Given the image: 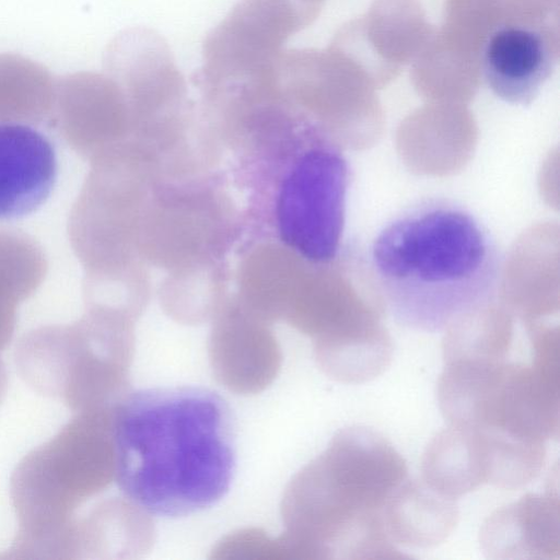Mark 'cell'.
Wrapping results in <instances>:
<instances>
[{"instance_id": "obj_7", "label": "cell", "mask_w": 560, "mask_h": 560, "mask_svg": "<svg viewBox=\"0 0 560 560\" xmlns=\"http://www.w3.org/2000/svg\"><path fill=\"white\" fill-rule=\"evenodd\" d=\"M350 167L330 139L317 133L283 179L277 200L282 241L304 259L328 264L339 252Z\"/></svg>"}, {"instance_id": "obj_15", "label": "cell", "mask_w": 560, "mask_h": 560, "mask_svg": "<svg viewBox=\"0 0 560 560\" xmlns=\"http://www.w3.org/2000/svg\"><path fill=\"white\" fill-rule=\"evenodd\" d=\"M510 343L506 325L486 308L446 327L443 361L444 364L503 362L506 361Z\"/></svg>"}, {"instance_id": "obj_8", "label": "cell", "mask_w": 560, "mask_h": 560, "mask_svg": "<svg viewBox=\"0 0 560 560\" xmlns=\"http://www.w3.org/2000/svg\"><path fill=\"white\" fill-rule=\"evenodd\" d=\"M319 11L303 0H240L207 34L195 80L215 85L264 75L284 43Z\"/></svg>"}, {"instance_id": "obj_4", "label": "cell", "mask_w": 560, "mask_h": 560, "mask_svg": "<svg viewBox=\"0 0 560 560\" xmlns=\"http://www.w3.org/2000/svg\"><path fill=\"white\" fill-rule=\"evenodd\" d=\"M407 472L400 453L378 432L340 430L303 477L314 549L340 559L404 558L383 509Z\"/></svg>"}, {"instance_id": "obj_12", "label": "cell", "mask_w": 560, "mask_h": 560, "mask_svg": "<svg viewBox=\"0 0 560 560\" xmlns=\"http://www.w3.org/2000/svg\"><path fill=\"white\" fill-rule=\"evenodd\" d=\"M421 472L423 482L454 500L486 483V454L479 430L450 423L429 442Z\"/></svg>"}, {"instance_id": "obj_10", "label": "cell", "mask_w": 560, "mask_h": 560, "mask_svg": "<svg viewBox=\"0 0 560 560\" xmlns=\"http://www.w3.org/2000/svg\"><path fill=\"white\" fill-rule=\"evenodd\" d=\"M479 542L491 560H558L560 503L557 493L528 492L492 512L482 523Z\"/></svg>"}, {"instance_id": "obj_11", "label": "cell", "mask_w": 560, "mask_h": 560, "mask_svg": "<svg viewBox=\"0 0 560 560\" xmlns=\"http://www.w3.org/2000/svg\"><path fill=\"white\" fill-rule=\"evenodd\" d=\"M455 500L425 482L405 480L387 499L384 524L393 542L429 549L442 544L458 522Z\"/></svg>"}, {"instance_id": "obj_16", "label": "cell", "mask_w": 560, "mask_h": 560, "mask_svg": "<svg viewBox=\"0 0 560 560\" xmlns=\"http://www.w3.org/2000/svg\"><path fill=\"white\" fill-rule=\"evenodd\" d=\"M8 390V372L0 354V404L3 401Z\"/></svg>"}, {"instance_id": "obj_9", "label": "cell", "mask_w": 560, "mask_h": 560, "mask_svg": "<svg viewBox=\"0 0 560 560\" xmlns=\"http://www.w3.org/2000/svg\"><path fill=\"white\" fill-rule=\"evenodd\" d=\"M58 173L51 141L20 121L0 122V220L36 211L49 197Z\"/></svg>"}, {"instance_id": "obj_14", "label": "cell", "mask_w": 560, "mask_h": 560, "mask_svg": "<svg viewBox=\"0 0 560 560\" xmlns=\"http://www.w3.org/2000/svg\"><path fill=\"white\" fill-rule=\"evenodd\" d=\"M477 429L483 442L488 483L513 490L526 486L540 474L546 460L545 442L498 429Z\"/></svg>"}, {"instance_id": "obj_3", "label": "cell", "mask_w": 560, "mask_h": 560, "mask_svg": "<svg viewBox=\"0 0 560 560\" xmlns=\"http://www.w3.org/2000/svg\"><path fill=\"white\" fill-rule=\"evenodd\" d=\"M113 477L110 413L77 412L13 470L10 495L18 530L0 557L74 560L77 511Z\"/></svg>"}, {"instance_id": "obj_13", "label": "cell", "mask_w": 560, "mask_h": 560, "mask_svg": "<svg viewBox=\"0 0 560 560\" xmlns=\"http://www.w3.org/2000/svg\"><path fill=\"white\" fill-rule=\"evenodd\" d=\"M318 361L325 372L345 383H365L383 374L393 359L387 334L371 327L359 332L324 341Z\"/></svg>"}, {"instance_id": "obj_2", "label": "cell", "mask_w": 560, "mask_h": 560, "mask_svg": "<svg viewBox=\"0 0 560 560\" xmlns=\"http://www.w3.org/2000/svg\"><path fill=\"white\" fill-rule=\"evenodd\" d=\"M368 258L385 308L429 331L488 308L504 259L480 219L448 198L423 199L395 214L372 240Z\"/></svg>"}, {"instance_id": "obj_6", "label": "cell", "mask_w": 560, "mask_h": 560, "mask_svg": "<svg viewBox=\"0 0 560 560\" xmlns=\"http://www.w3.org/2000/svg\"><path fill=\"white\" fill-rule=\"evenodd\" d=\"M14 362L31 388L80 412L104 409L115 397L125 354L115 341L90 330L45 329L20 341Z\"/></svg>"}, {"instance_id": "obj_5", "label": "cell", "mask_w": 560, "mask_h": 560, "mask_svg": "<svg viewBox=\"0 0 560 560\" xmlns=\"http://www.w3.org/2000/svg\"><path fill=\"white\" fill-rule=\"evenodd\" d=\"M481 1V34L472 67L502 101L528 105L559 57L558 0Z\"/></svg>"}, {"instance_id": "obj_1", "label": "cell", "mask_w": 560, "mask_h": 560, "mask_svg": "<svg viewBox=\"0 0 560 560\" xmlns=\"http://www.w3.org/2000/svg\"><path fill=\"white\" fill-rule=\"evenodd\" d=\"M114 477L138 509L182 517L218 503L236 469L232 410L200 386L142 388L110 412Z\"/></svg>"}]
</instances>
